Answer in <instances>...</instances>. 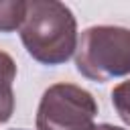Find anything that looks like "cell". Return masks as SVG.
<instances>
[{"instance_id": "cell-1", "label": "cell", "mask_w": 130, "mask_h": 130, "mask_svg": "<svg viewBox=\"0 0 130 130\" xmlns=\"http://www.w3.org/2000/svg\"><path fill=\"white\" fill-rule=\"evenodd\" d=\"M18 30L26 53L49 67L67 63L77 49V20L59 0H28Z\"/></svg>"}, {"instance_id": "cell-2", "label": "cell", "mask_w": 130, "mask_h": 130, "mask_svg": "<svg viewBox=\"0 0 130 130\" xmlns=\"http://www.w3.org/2000/svg\"><path fill=\"white\" fill-rule=\"evenodd\" d=\"M77 71L91 81H110L130 73V28L98 24L81 32L75 49Z\"/></svg>"}, {"instance_id": "cell-3", "label": "cell", "mask_w": 130, "mask_h": 130, "mask_svg": "<svg viewBox=\"0 0 130 130\" xmlns=\"http://www.w3.org/2000/svg\"><path fill=\"white\" fill-rule=\"evenodd\" d=\"M98 102L75 83H53L37 108V130H93Z\"/></svg>"}, {"instance_id": "cell-4", "label": "cell", "mask_w": 130, "mask_h": 130, "mask_svg": "<svg viewBox=\"0 0 130 130\" xmlns=\"http://www.w3.org/2000/svg\"><path fill=\"white\" fill-rule=\"evenodd\" d=\"M14 79H16V63L6 51H0V124L8 122L14 112V91H12Z\"/></svg>"}, {"instance_id": "cell-5", "label": "cell", "mask_w": 130, "mask_h": 130, "mask_svg": "<svg viewBox=\"0 0 130 130\" xmlns=\"http://www.w3.org/2000/svg\"><path fill=\"white\" fill-rule=\"evenodd\" d=\"M26 14V0H0V32L20 28Z\"/></svg>"}, {"instance_id": "cell-6", "label": "cell", "mask_w": 130, "mask_h": 130, "mask_svg": "<svg viewBox=\"0 0 130 130\" xmlns=\"http://www.w3.org/2000/svg\"><path fill=\"white\" fill-rule=\"evenodd\" d=\"M112 104H114L120 120L130 126V79L118 83L112 89Z\"/></svg>"}, {"instance_id": "cell-7", "label": "cell", "mask_w": 130, "mask_h": 130, "mask_svg": "<svg viewBox=\"0 0 130 130\" xmlns=\"http://www.w3.org/2000/svg\"><path fill=\"white\" fill-rule=\"evenodd\" d=\"M93 130H124L120 126H114V124H95Z\"/></svg>"}]
</instances>
